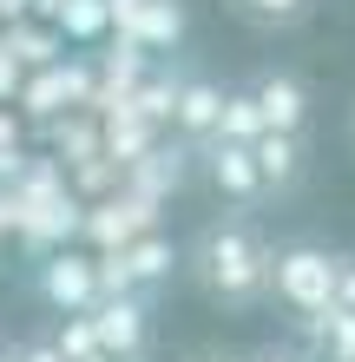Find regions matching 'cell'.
<instances>
[{"mask_svg": "<svg viewBox=\"0 0 355 362\" xmlns=\"http://www.w3.org/2000/svg\"><path fill=\"white\" fill-rule=\"evenodd\" d=\"M270 257H277V244L263 238L250 218H211L191 238V276H198V290L211 296L217 310H257L263 296H270Z\"/></svg>", "mask_w": 355, "mask_h": 362, "instance_id": "6da1fadb", "label": "cell"}, {"mask_svg": "<svg viewBox=\"0 0 355 362\" xmlns=\"http://www.w3.org/2000/svg\"><path fill=\"white\" fill-rule=\"evenodd\" d=\"M336 264H342V250H329V244H283L277 257H270V296L289 310V316H316L336 303Z\"/></svg>", "mask_w": 355, "mask_h": 362, "instance_id": "7a4b0ae2", "label": "cell"}, {"mask_svg": "<svg viewBox=\"0 0 355 362\" xmlns=\"http://www.w3.org/2000/svg\"><path fill=\"white\" fill-rule=\"evenodd\" d=\"M86 316H92V343H99V356H119V362H138V356H145L152 310H145V296H138V290H125V296H99Z\"/></svg>", "mask_w": 355, "mask_h": 362, "instance_id": "3957f363", "label": "cell"}, {"mask_svg": "<svg viewBox=\"0 0 355 362\" xmlns=\"http://www.w3.org/2000/svg\"><path fill=\"white\" fill-rule=\"evenodd\" d=\"M40 296H47L53 310H66V316H86L99 303L92 257H79V250H47V264H40Z\"/></svg>", "mask_w": 355, "mask_h": 362, "instance_id": "277c9868", "label": "cell"}, {"mask_svg": "<svg viewBox=\"0 0 355 362\" xmlns=\"http://www.w3.org/2000/svg\"><path fill=\"white\" fill-rule=\"evenodd\" d=\"M250 152H257V178H263V191H277V198H289V191L303 185V172H309V145H303V132H263L250 139Z\"/></svg>", "mask_w": 355, "mask_h": 362, "instance_id": "5b68a950", "label": "cell"}, {"mask_svg": "<svg viewBox=\"0 0 355 362\" xmlns=\"http://www.w3.org/2000/svg\"><path fill=\"white\" fill-rule=\"evenodd\" d=\"M204 172H211V185H217V191H224V198H231L237 211L263 198L257 152H250V145H237V139H211V145H204Z\"/></svg>", "mask_w": 355, "mask_h": 362, "instance_id": "8992f818", "label": "cell"}, {"mask_svg": "<svg viewBox=\"0 0 355 362\" xmlns=\"http://www.w3.org/2000/svg\"><path fill=\"white\" fill-rule=\"evenodd\" d=\"M296 349H303V362H355V310H342V303H329V310H316V316H296Z\"/></svg>", "mask_w": 355, "mask_h": 362, "instance_id": "52a82bcc", "label": "cell"}, {"mask_svg": "<svg viewBox=\"0 0 355 362\" xmlns=\"http://www.w3.org/2000/svg\"><path fill=\"white\" fill-rule=\"evenodd\" d=\"M250 99H257V112H263L270 132H303L309 125V86L296 73H257Z\"/></svg>", "mask_w": 355, "mask_h": 362, "instance_id": "ba28073f", "label": "cell"}, {"mask_svg": "<svg viewBox=\"0 0 355 362\" xmlns=\"http://www.w3.org/2000/svg\"><path fill=\"white\" fill-rule=\"evenodd\" d=\"M217 105H224V93L211 79H191V86H178V99H172V125L191 145H211L217 139Z\"/></svg>", "mask_w": 355, "mask_h": 362, "instance_id": "9c48e42d", "label": "cell"}, {"mask_svg": "<svg viewBox=\"0 0 355 362\" xmlns=\"http://www.w3.org/2000/svg\"><path fill=\"white\" fill-rule=\"evenodd\" d=\"M125 40H138V47H178L184 40V7L178 0H145L132 13V27H125Z\"/></svg>", "mask_w": 355, "mask_h": 362, "instance_id": "30bf717a", "label": "cell"}, {"mask_svg": "<svg viewBox=\"0 0 355 362\" xmlns=\"http://www.w3.org/2000/svg\"><path fill=\"white\" fill-rule=\"evenodd\" d=\"M145 224H152V198H125V204L112 198V204H99L92 218H86V230H92L99 244H112V250L132 238V230H145Z\"/></svg>", "mask_w": 355, "mask_h": 362, "instance_id": "8fae6325", "label": "cell"}, {"mask_svg": "<svg viewBox=\"0 0 355 362\" xmlns=\"http://www.w3.org/2000/svg\"><path fill=\"white\" fill-rule=\"evenodd\" d=\"M309 7H316V0H231V13L243 20V27H257V33H289V27H303Z\"/></svg>", "mask_w": 355, "mask_h": 362, "instance_id": "7c38bea8", "label": "cell"}, {"mask_svg": "<svg viewBox=\"0 0 355 362\" xmlns=\"http://www.w3.org/2000/svg\"><path fill=\"white\" fill-rule=\"evenodd\" d=\"M125 250V270H132V284H164V276L178 270V250L164 238H138V244H119Z\"/></svg>", "mask_w": 355, "mask_h": 362, "instance_id": "4fadbf2b", "label": "cell"}, {"mask_svg": "<svg viewBox=\"0 0 355 362\" xmlns=\"http://www.w3.org/2000/svg\"><path fill=\"white\" fill-rule=\"evenodd\" d=\"M53 20H59V33H66V40H99V33L112 27L106 0H53Z\"/></svg>", "mask_w": 355, "mask_h": 362, "instance_id": "5bb4252c", "label": "cell"}, {"mask_svg": "<svg viewBox=\"0 0 355 362\" xmlns=\"http://www.w3.org/2000/svg\"><path fill=\"white\" fill-rule=\"evenodd\" d=\"M257 132H263V112H257V99H250V86L243 93H224V105H217V139L250 145Z\"/></svg>", "mask_w": 355, "mask_h": 362, "instance_id": "9a60e30c", "label": "cell"}, {"mask_svg": "<svg viewBox=\"0 0 355 362\" xmlns=\"http://www.w3.org/2000/svg\"><path fill=\"white\" fill-rule=\"evenodd\" d=\"M73 93H86V79H79V73H59V66H47V73L33 79L27 105H33V112H53V105H59V99H73Z\"/></svg>", "mask_w": 355, "mask_h": 362, "instance_id": "2e32d148", "label": "cell"}, {"mask_svg": "<svg viewBox=\"0 0 355 362\" xmlns=\"http://www.w3.org/2000/svg\"><path fill=\"white\" fill-rule=\"evenodd\" d=\"M92 276H99V296H125V290H138V284H132V270H125V250L92 257Z\"/></svg>", "mask_w": 355, "mask_h": 362, "instance_id": "e0dca14e", "label": "cell"}, {"mask_svg": "<svg viewBox=\"0 0 355 362\" xmlns=\"http://www.w3.org/2000/svg\"><path fill=\"white\" fill-rule=\"evenodd\" d=\"M53 349H59V356H66V362H86V356L99 349V343H92V316H86V323H73V329H66V336H59V343H53Z\"/></svg>", "mask_w": 355, "mask_h": 362, "instance_id": "ac0fdd59", "label": "cell"}, {"mask_svg": "<svg viewBox=\"0 0 355 362\" xmlns=\"http://www.w3.org/2000/svg\"><path fill=\"white\" fill-rule=\"evenodd\" d=\"M336 303H342V310H355V250L336 264Z\"/></svg>", "mask_w": 355, "mask_h": 362, "instance_id": "d6986e66", "label": "cell"}, {"mask_svg": "<svg viewBox=\"0 0 355 362\" xmlns=\"http://www.w3.org/2000/svg\"><path fill=\"white\" fill-rule=\"evenodd\" d=\"M243 362H303V349H289V343H263V349H250Z\"/></svg>", "mask_w": 355, "mask_h": 362, "instance_id": "ffe728a7", "label": "cell"}, {"mask_svg": "<svg viewBox=\"0 0 355 362\" xmlns=\"http://www.w3.org/2000/svg\"><path fill=\"white\" fill-rule=\"evenodd\" d=\"M7 47H20V59H53V53H47L53 40H40V33H20V40H7Z\"/></svg>", "mask_w": 355, "mask_h": 362, "instance_id": "44dd1931", "label": "cell"}, {"mask_svg": "<svg viewBox=\"0 0 355 362\" xmlns=\"http://www.w3.org/2000/svg\"><path fill=\"white\" fill-rule=\"evenodd\" d=\"M138 7H145V0H106V13L119 20V33H125V27H132V13H138Z\"/></svg>", "mask_w": 355, "mask_h": 362, "instance_id": "7402d4cb", "label": "cell"}, {"mask_svg": "<svg viewBox=\"0 0 355 362\" xmlns=\"http://www.w3.org/2000/svg\"><path fill=\"white\" fill-rule=\"evenodd\" d=\"M13 362H66V356H59V349H53V343H33V349H20V356H13Z\"/></svg>", "mask_w": 355, "mask_h": 362, "instance_id": "603a6c76", "label": "cell"}, {"mask_svg": "<svg viewBox=\"0 0 355 362\" xmlns=\"http://www.w3.org/2000/svg\"><path fill=\"white\" fill-rule=\"evenodd\" d=\"M184 362H243V356H231V349H191Z\"/></svg>", "mask_w": 355, "mask_h": 362, "instance_id": "cb8c5ba5", "label": "cell"}, {"mask_svg": "<svg viewBox=\"0 0 355 362\" xmlns=\"http://www.w3.org/2000/svg\"><path fill=\"white\" fill-rule=\"evenodd\" d=\"M20 145V132H13V119H0V152H13Z\"/></svg>", "mask_w": 355, "mask_h": 362, "instance_id": "d4e9b609", "label": "cell"}, {"mask_svg": "<svg viewBox=\"0 0 355 362\" xmlns=\"http://www.w3.org/2000/svg\"><path fill=\"white\" fill-rule=\"evenodd\" d=\"M0 362H13V349H7V343H0Z\"/></svg>", "mask_w": 355, "mask_h": 362, "instance_id": "484cf974", "label": "cell"}]
</instances>
